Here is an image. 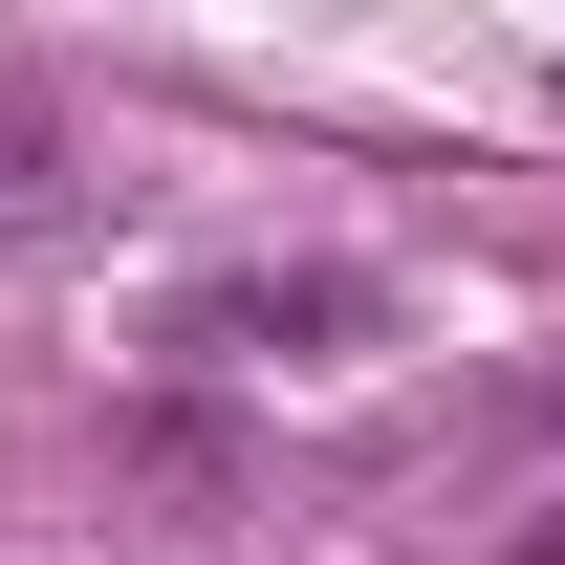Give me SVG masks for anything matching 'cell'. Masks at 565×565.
Returning a JSON list of instances; mask_svg holds the SVG:
<instances>
[{
    "instance_id": "1",
    "label": "cell",
    "mask_w": 565,
    "mask_h": 565,
    "mask_svg": "<svg viewBox=\"0 0 565 565\" xmlns=\"http://www.w3.org/2000/svg\"><path fill=\"white\" fill-rule=\"evenodd\" d=\"M87 500H109L131 565H217L239 522H262V435L217 414V392H131V414L87 435Z\"/></svg>"
},
{
    "instance_id": "2",
    "label": "cell",
    "mask_w": 565,
    "mask_h": 565,
    "mask_svg": "<svg viewBox=\"0 0 565 565\" xmlns=\"http://www.w3.org/2000/svg\"><path fill=\"white\" fill-rule=\"evenodd\" d=\"M370 327H392L370 262H217V282H174V349L196 370H349Z\"/></svg>"
},
{
    "instance_id": "3",
    "label": "cell",
    "mask_w": 565,
    "mask_h": 565,
    "mask_svg": "<svg viewBox=\"0 0 565 565\" xmlns=\"http://www.w3.org/2000/svg\"><path fill=\"white\" fill-rule=\"evenodd\" d=\"M87 217H109V174H87L66 87H0V262H66Z\"/></svg>"
},
{
    "instance_id": "4",
    "label": "cell",
    "mask_w": 565,
    "mask_h": 565,
    "mask_svg": "<svg viewBox=\"0 0 565 565\" xmlns=\"http://www.w3.org/2000/svg\"><path fill=\"white\" fill-rule=\"evenodd\" d=\"M500 565H565V500H544V544H500Z\"/></svg>"
}]
</instances>
